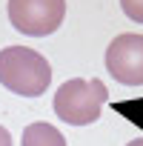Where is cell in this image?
<instances>
[{
  "instance_id": "1",
  "label": "cell",
  "mask_w": 143,
  "mask_h": 146,
  "mask_svg": "<svg viewBox=\"0 0 143 146\" xmlns=\"http://www.w3.org/2000/svg\"><path fill=\"white\" fill-rule=\"evenodd\" d=\"M52 83L49 60L29 46L0 49V86L23 98H40Z\"/></svg>"
},
{
  "instance_id": "2",
  "label": "cell",
  "mask_w": 143,
  "mask_h": 146,
  "mask_svg": "<svg viewBox=\"0 0 143 146\" xmlns=\"http://www.w3.org/2000/svg\"><path fill=\"white\" fill-rule=\"evenodd\" d=\"M106 100L109 89L103 86V80L72 78L54 92V115L69 126H89L100 117Z\"/></svg>"
},
{
  "instance_id": "3",
  "label": "cell",
  "mask_w": 143,
  "mask_h": 146,
  "mask_svg": "<svg viewBox=\"0 0 143 146\" xmlns=\"http://www.w3.org/2000/svg\"><path fill=\"white\" fill-rule=\"evenodd\" d=\"M66 0H9V20L26 37H46L60 29Z\"/></svg>"
},
{
  "instance_id": "4",
  "label": "cell",
  "mask_w": 143,
  "mask_h": 146,
  "mask_svg": "<svg viewBox=\"0 0 143 146\" xmlns=\"http://www.w3.org/2000/svg\"><path fill=\"white\" fill-rule=\"evenodd\" d=\"M106 69L123 86H143V35H117L106 46Z\"/></svg>"
},
{
  "instance_id": "5",
  "label": "cell",
  "mask_w": 143,
  "mask_h": 146,
  "mask_svg": "<svg viewBox=\"0 0 143 146\" xmlns=\"http://www.w3.org/2000/svg\"><path fill=\"white\" fill-rule=\"evenodd\" d=\"M20 146H66V137L46 120H37V123H29L23 129V140Z\"/></svg>"
},
{
  "instance_id": "6",
  "label": "cell",
  "mask_w": 143,
  "mask_h": 146,
  "mask_svg": "<svg viewBox=\"0 0 143 146\" xmlns=\"http://www.w3.org/2000/svg\"><path fill=\"white\" fill-rule=\"evenodd\" d=\"M120 9L129 20L143 23V0H120Z\"/></svg>"
},
{
  "instance_id": "7",
  "label": "cell",
  "mask_w": 143,
  "mask_h": 146,
  "mask_svg": "<svg viewBox=\"0 0 143 146\" xmlns=\"http://www.w3.org/2000/svg\"><path fill=\"white\" fill-rule=\"evenodd\" d=\"M0 146H12V135H9L3 126H0Z\"/></svg>"
},
{
  "instance_id": "8",
  "label": "cell",
  "mask_w": 143,
  "mask_h": 146,
  "mask_svg": "<svg viewBox=\"0 0 143 146\" xmlns=\"http://www.w3.org/2000/svg\"><path fill=\"white\" fill-rule=\"evenodd\" d=\"M126 146H143V137H134V140H129Z\"/></svg>"
}]
</instances>
